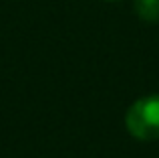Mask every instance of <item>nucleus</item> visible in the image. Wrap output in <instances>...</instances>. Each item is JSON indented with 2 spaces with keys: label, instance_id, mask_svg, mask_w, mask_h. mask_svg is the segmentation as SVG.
I'll return each instance as SVG.
<instances>
[{
  "label": "nucleus",
  "instance_id": "obj_1",
  "mask_svg": "<svg viewBox=\"0 0 159 158\" xmlns=\"http://www.w3.org/2000/svg\"><path fill=\"white\" fill-rule=\"evenodd\" d=\"M125 126L137 140L159 138V95L141 97L127 110Z\"/></svg>",
  "mask_w": 159,
  "mask_h": 158
},
{
  "label": "nucleus",
  "instance_id": "obj_2",
  "mask_svg": "<svg viewBox=\"0 0 159 158\" xmlns=\"http://www.w3.org/2000/svg\"><path fill=\"white\" fill-rule=\"evenodd\" d=\"M135 12L145 22L159 20V0H135Z\"/></svg>",
  "mask_w": 159,
  "mask_h": 158
},
{
  "label": "nucleus",
  "instance_id": "obj_3",
  "mask_svg": "<svg viewBox=\"0 0 159 158\" xmlns=\"http://www.w3.org/2000/svg\"><path fill=\"white\" fill-rule=\"evenodd\" d=\"M111 2H113V0H111Z\"/></svg>",
  "mask_w": 159,
  "mask_h": 158
}]
</instances>
